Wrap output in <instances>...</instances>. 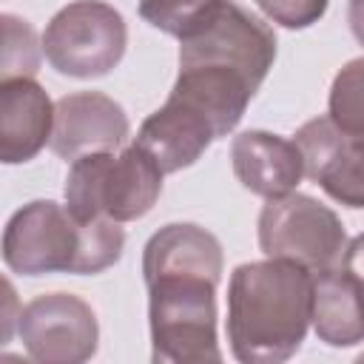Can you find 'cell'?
<instances>
[{
    "label": "cell",
    "instance_id": "cell-1",
    "mask_svg": "<svg viewBox=\"0 0 364 364\" xmlns=\"http://www.w3.org/2000/svg\"><path fill=\"white\" fill-rule=\"evenodd\" d=\"M225 270L219 239L193 225L159 228L142 250L151 358L156 364L222 361L216 341V287Z\"/></svg>",
    "mask_w": 364,
    "mask_h": 364
},
{
    "label": "cell",
    "instance_id": "cell-2",
    "mask_svg": "<svg viewBox=\"0 0 364 364\" xmlns=\"http://www.w3.org/2000/svg\"><path fill=\"white\" fill-rule=\"evenodd\" d=\"M313 324V270L293 259L245 262L228 282V341L242 364L293 358Z\"/></svg>",
    "mask_w": 364,
    "mask_h": 364
},
{
    "label": "cell",
    "instance_id": "cell-3",
    "mask_svg": "<svg viewBox=\"0 0 364 364\" xmlns=\"http://www.w3.org/2000/svg\"><path fill=\"white\" fill-rule=\"evenodd\" d=\"M125 230L114 219H80L68 205L34 199L3 230V262L20 276H94L122 259Z\"/></svg>",
    "mask_w": 364,
    "mask_h": 364
},
{
    "label": "cell",
    "instance_id": "cell-4",
    "mask_svg": "<svg viewBox=\"0 0 364 364\" xmlns=\"http://www.w3.org/2000/svg\"><path fill=\"white\" fill-rule=\"evenodd\" d=\"M159 165L131 142L119 154L97 151L71 162L65 176V205L80 219H142L162 193Z\"/></svg>",
    "mask_w": 364,
    "mask_h": 364
},
{
    "label": "cell",
    "instance_id": "cell-5",
    "mask_svg": "<svg viewBox=\"0 0 364 364\" xmlns=\"http://www.w3.org/2000/svg\"><path fill=\"white\" fill-rule=\"evenodd\" d=\"M128 26L122 14L102 0H74L63 6L43 31L48 65L74 80L111 74L125 57Z\"/></svg>",
    "mask_w": 364,
    "mask_h": 364
},
{
    "label": "cell",
    "instance_id": "cell-6",
    "mask_svg": "<svg viewBox=\"0 0 364 364\" xmlns=\"http://www.w3.org/2000/svg\"><path fill=\"white\" fill-rule=\"evenodd\" d=\"M256 228L264 256L293 259L313 273L338 267L347 247V233L338 213L299 191L267 199Z\"/></svg>",
    "mask_w": 364,
    "mask_h": 364
},
{
    "label": "cell",
    "instance_id": "cell-7",
    "mask_svg": "<svg viewBox=\"0 0 364 364\" xmlns=\"http://www.w3.org/2000/svg\"><path fill=\"white\" fill-rule=\"evenodd\" d=\"M276 60V31L233 0H216L210 11L179 37V63H222L264 82Z\"/></svg>",
    "mask_w": 364,
    "mask_h": 364
},
{
    "label": "cell",
    "instance_id": "cell-8",
    "mask_svg": "<svg viewBox=\"0 0 364 364\" xmlns=\"http://www.w3.org/2000/svg\"><path fill=\"white\" fill-rule=\"evenodd\" d=\"M17 336L31 361L82 364L100 344L97 313L74 293H46L20 307Z\"/></svg>",
    "mask_w": 364,
    "mask_h": 364
},
{
    "label": "cell",
    "instance_id": "cell-9",
    "mask_svg": "<svg viewBox=\"0 0 364 364\" xmlns=\"http://www.w3.org/2000/svg\"><path fill=\"white\" fill-rule=\"evenodd\" d=\"M293 142L304 156V176L333 202L364 208V136L341 131L330 117H316L296 131Z\"/></svg>",
    "mask_w": 364,
    "mask_h": 364
},
{
    "label": "cell",
    "instance_id": "cell-10",
    "mask_svg": "<svg viewBox=\"0 0 364 364\" xmlns=\"http://www.w3.org/2000/svg\"><path fill=\"white\" fill-rule=\"evenodd\" d=\"M128 134V114L102 91H74L54 102L51 151L65 162L97 151H114Z\"/></svg>",
    "mask_w": 364,
    "mask_h": 364
},
{
    "label": "cell",
    "instance_id": "cell-11",
    "mask_svg": "<svg viewBox=\"0 0 364 364\" xmlns=\"http://www.w3.org/2000/svg\"><path fill=\"white\" fill-rule=\"evenodd\" d=\"M54 102L34 77L0 80V159L20 165L51 145Z\"/></svg>",
    "mask_w": 364,
    "mask_h": 364
},
{
    "label": "cell",
    "instance_id": "cell-12",
    "mask_svg": "<svg viewBox=\"0 0 364 364\" xmlns=\"http://www.w3.org/2000/svg\"><path fill=\"white\" fill-rule=\"evenodd\" d=\"M213 139L219 136L210 119L193 105L168 94L165 105L139 125L134 142L159 165L162 173H176L182 168H191Z\"/></svg>",
    "mask_w": 364,
    "mask_h": 364
},
{
    "label": "cell",
    "instance_id": "cell-13",
    "mask_svg": "<svg viewBox=\"0 0 364 364\" xmlns=\"http://www.w3.org/2000/svg\"><path fill=\"white\" fill-rule=\"evenodd\" d=\"M233 173L250 193L279 199L299 188L304 176V156L293 139L270 131H242L230 142Z\"/></svg>",
    "mask_w": 364,
    "mask_h": 364
},
{
    "label": "cell",
    "instance_id": "cell-14",
    "mask_svg": "<svg viewBox=\"0 0 364 364\" xmlns=\"http://www.w3.org/2000/svg\"><path fill=\"white\" fill-rule=\"evenodd\" d=\"M313 330L330 347H353L364 341L361 293L341 264L313 273Z\"/></svg>",
    "mask_w": 364,
    "mask_h": 364
},
{
    "label": "cell",
    "instance_id": "cell-15",
    "mask_svg": "<svg viewBox=\"0 0 364 364\" xmlns=\"http://www.w3.org/2000/svg\"><path fill=\"white\" fill-rule=\"evenodd\" d=\"M0 28H3L0 80L34 77L40 71L43 40H37V31L31 28V23L6 11V14H0Z\"/></svg>",
    "mask_w": 364,
    "mask_h": 364
},
{
    "label": "cell",
    "instance_id": "cell-16",
    "mask_svg": "<svg viewBox=\"0 0 364 364\" xmlns=\"http://www.w3.org/2000/svg\"><path fill=\"white\" fill-rule=\"evenodd\" d=\"M327 117L341 131L364 136V57L338 68L327 97Z\"/></svg>",
    "mask_w": 364,
    "mask_h": 364
},
{
    "label": "cell",
    "instance_id": "cell-17",
    "mask_svg": "<svg viewBox=\"0 0 364 364\" xmlns=\"http://www.w3.org/2000/svg\"><path fill=\"white\" fill-rule=\"evenodd\" d=\"M213 3L216 0H139V17L179 40L210 11Z\"/></svg>",
    "mask_w": 364,
    "mask_h": 364
},
{
    "label": "cell",
    "instance_id": "cell-18",
    "mask_svg": "<svg viewBox=\"0 0 364 364\" xmlns=\"http://www.w3.org/2000/svg\"><path fill=\"white\" fill-rule=\"evenodd\" d=\"M262 14L284 28H310L318 23L330 0H256Z\"/></svg>",
    "mask_w": 364,
    "mask_h": 364
},
{
    "label": "cell",
    "instance_id": "cell-19",
    "mask_svg": "<svg viewBox=\"0 0 364 364\" xmlns=\"http://www.w3.org/2000/svg\"><path fill=\"white\" fill-rule=\"evenodd\" d=\"M341 267L355 279L358 293H361V304H364V233H358L355 239L347 242L344 256H341Z\"/></svg>",
    "mask_w": 364,
    "mask_h": 364
},
{
    "label": "cell",
    "instance_id": "cell-20",
    "mask_svg": "<svg viewBox=\"0 0 364 364\" xmlns=\"http://www.w3.org/2000/svg\"><path fill=\"white\" fill-rule=\"evenodd\" d=\"M347 23L358 46H364V0H350L347 3Z\"/></svg>",
    "mask_w": 364,
    "mask_h": 364
}]
</instances>
